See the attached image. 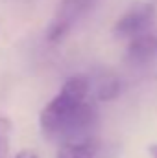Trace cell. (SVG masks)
I'll list each match as a JSON object with an SVG mask.
<instances>
[{"instance_id": "cell-4", "label": "cell", "mask_w": 157, "mask_h": 158, "mask_svg": "<svg viewBox=\"0 0 157 158\" xmlns=\"http://www.w3.org/2000/svg\"><path fill=\"white\" fill-rule=\"evenodd\" d=\"M157 55V35L146 31L129 39L128 44V59L133 64H144Z\"/></svg>"}, {"instance_id": "cell-9", "label": "cell", "mask_w": 157, "mask_h": 158, "mask_svg": "<svg viewBox=\"0 0 157 158\" xmlns=\"http://www.w3.org/2000/svg\"><path fill=\"white\" fill-rule=\"evenodd\" d=\"M150 155H152V158H157V143L150 145Z\"/></svg>"}, {"instance_id": "cell-6", "label": "cell", "mask_w": 157, "mask_h": 158, "mask_svg": "<svg viewBox=\"0 0 157 158\" xmlns=\"http://www.w3.org/2000/svg\"><path fill=\"white\" fill-rule=\"evenodd\" d=\"M118 94V81L113 76H107V77H102L96 85V99L100 101H107V99H113Z\"/></svg>"}, {"instance_id": "cell-2", "label": "cell", "mask_w": 157, "mask_h": 158, "mask_svg": "<svg viewBox=\"0 0 157 158\" xmlns=\"http://www.w3.org/2000/svg\"><path fill=\"white\" fill-rule=\"evenodd\" d=\"M94 2L96 0H61L46 30V39L50 42L61 40L74 28V24L92 7Z\"/></svg>"}, {"instance_id": "cell-1", "label": "cell", "mask_w": 157, "mask_h": 158, "mask_svg": "<svg viewBox=\"0 0 157 158\" xmlns=\"http://www.w3.org/2000/svg\"><path fill=\"white\" fill-rule=\"evenodd\" d=\"M96 123L98 109L92 101V85L87 76L69 77L39 114L43 134L59 143L92 136Z\"/></svg>"}, {"instance_id": "cell-5", "label": "cell", "mask_w": 157, "mask_h": 158, "mask_svg": "<svg viewBox=\"0 0 157 158\" xmlns=\"http://www.w3.org/2000/svg\"><path fill=\"white\" fill-rule=\"evenodd\" d=\"M100 145L94 136L79 138V140H69L59 143L56 158H94Z\"/></svg>"}, {"instance_id": "cell-7", "label": "cell", "mask_w": 157, "mask_h": 158, "mask_svg": "<svg viewBox=\"0 0 157 158\" xmlns=\"http://www.w3.org/2000/svg\"><path fill=\"white\" fill-rule=\"evenodd\" d=\"M11 134H13L11 119L6 118V116H0V158H9Z\"/></svg>"}, {"instance_id": "cell-8", "label": "cell", "mask_w": 157, "mask_h": 158, "mask_svg": "<svg viewBox=\"0 0 157 158\" xmlns=\"http://www.w3.org/2000/svg\"><path fill=\"white\" fill-rule=\"evenodd\" d=\"M15 158H39V156H37V153H34V151H30V149H22L20 153H17Z\"/></svg>"}, {"instance_id": "cell-3", "label": "cell", "mask_w": 157, "mask_h": 158, "mask_svg": "<svg viewBox=\"0 0 157 158\" xmlns=\"http://www.w3.org/2000/svg\"><path fill=\"white\" fill-rule=\"evenodd\" d=\"M155 20V6L150 2L137 4L131 9H128L115 24V35L120 39H133L137 35H142L150 31Z\"/></svg>"}]
</instances>
